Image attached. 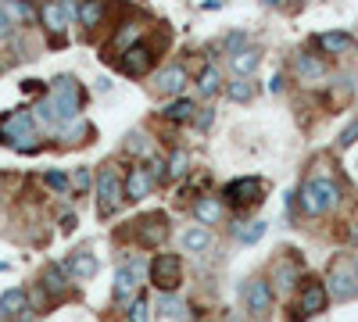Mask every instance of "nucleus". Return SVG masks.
Segmentation results:
<instances>
[{
  "label": "nucleus",
  "instance_id": "e433bc0d",
  "mask_svg": "<svg viewBox=\"0 0 358 322\" xmlns=\"http://www.w3.org/2000/svg\"><path fill=\"white\" fill-rule=\"evenodd\" d=\"M212 122H215V111H212V108H204V111L197 108V115H194V126L204 133V129H212Z\"/></svg>",
  "mask_w": 358,
  "mask_h": 322
},
{
  "label": "nucleus",
  "instance_id": "6ab92c4d",
  "mask_svg": "<svg viewBox=\"0 0 358 322\" xmlns=\"http://www.w3.org/2000/svg\"><path fill=\"white\" fill-rule=\"evenodd\" d=\"M97 258L90 254V251H76V254H69V261H65V272H72L76 279H94L97 276Z\"/></svg>",
  "mask_w": 358,
  "mask_h": 322
},
{
  "label": "nucleus",
  "instance_id": "39448f33",
  "mask_svg": "<svg viewBox=\"0 0 358 322\" xmlns=\"http://www.w3.org/2000/svg\"><path fill=\"white\" fill-rule=\"evenodd\" d=\"M147 279V258H129L115 269V301L118 305H133V298L140 294V286Z\"/></svg>",
  "mask_w": 358,
  "mask_h": 322
},
{
  "label": "nucleus",
  "instance_id": "20e7f679",
  "mask_svg": "<svg viewBox=\"0 0 358 322\" xmlns=\"http://www.w3.org/2000/svg\"><path fill=\"white\" fill-rule=\"evenodd\" d=\"M326 294H330L334 301H351L358 298V261L351 258H334V265H330V276H326Z\"/></svg>",
  "mask_w": 358,
  "mask_h": 322
},
{
  "label": "nucleus",
  "instance_id": "c756f323",
  "mask_svg": "<svg viewBox=\"0 0 358 322\" xmlns=\"http://www.w3.org/2000/svg\"><path fill=\"white\" fill-rule=\"evenodd\" d=\"M86 133H90V126L79 122V119H76L72 126H69V122H65V126H57V140H62V143H83Z\"/></svg>",
  "mask_w": 358,
  "mask_h": 322
},
{
  "label": "nucleus",
  "instance_id": "9d476101",
  "mask_svg": "<svg viewBox=\"0 0 358 322\" xmlns=\"http://www.w3.org/2000/svg\"><path fill=\"white\" fill-rule=\"evenodd\" d=\"M241 298H244V308H248L255 319H262V315H268V308H273V283L255 276V279L244 283Z\"/></svg>",
  "mask_w": 358,
  "mask_h": 322
},
{
  "label": "nucleus",
  "instance_id": "473e14b6",
  "mask_svg": "<svg viewBox=\"0 0 358 322\" xmlns=\"http://www.w3.org/2000/svg\"><path fill=\"white\" fill-rule=\"evenodd\" d=\"M265 222H248V229H241V233H236V240H241L244 247H251V244H258L262 237H265Z\"/></svg>",
  "mask_w": 358,
  "mask_h": 322
},
{
  "label": "nucleus",
  "instance_id": "b1692460",
  "mask_svg": "<svg viewBox=\"0 0 358 322\" xmlns=\"http://www.w3.org/2000/svg\"><path fill=\"white\" fill-rule=\"evenodd\" d=\"M104 11H108L104 0H83V4H79V22L86 29H97L104 22Z\"/></svg>",
  "mask_w": 358,
  "mask_h": 322
},
{
  "label": "nucleus",
  "instance_id": "2f4dec72",
  "mask_svg": "<svg viewBox=\"0 0 358 322\" xmlns=\"http://www.w3.org/2000/svg\"><path fill=\"white\" fill-rule=\"evenodd\" d=\"M187 165H190L187 151H176V154L169 158V165H165V175H169V180H183V175H187Z\"/></svg>",
  "mask_w": 358,
  "mask_h": 322
},
{
  "label": "nucleus",
  "instance_id": "7c9ffc66",
  "mask_svg": "<svg viewBox=\"0 0 358 322\" xmlns=\"http://www.w3.org/2000/svg\"><path fill=\"white\" fill-rule=\"evenodd\" d=\"M151 312H155V305L147 301L143 294H136L133 305H129V322H151Z\"/></svg>",
  "mask_w": 358,
  "mask_h": 322
},
{
  "label": "nucleus",
  "instance_id": "58836bf2",
  "mask_svg": "<svg viewBox=\"0 0 358 322\" xmlns=\"http://www.w3.org/2000/svg\"><path fill=\"white\" fill-rule=\"evenodd\" d=\"M54 4L62 8V15H65L69 22H76V18H79V4H76V0H54Z\"/></svg>",
  "mask_w": 358,
  "mask_h": 322
},
{
  "label": "nucleus",
  "instance_id": "0eeeda50",
  "mask_svg": "<svg viewBox=\"0 0 358 322\" xmlns=\"http://www.w3.org/2000/svg\"><path fill=\"white\" fill-rule=\"evenodd\" d=\"M147 272H151V283L162 290V294H172V290H179V283H183V261H179V254H155L151 265H147Z\"/></svg>",
  "mask_w": 358,
  "mask_h": 322
},
{
  "label": "nucleus",
  "instance_id": "bb28decb",
  "mask_svg": "<svg viewBox=\"0 0 358 322\" xmlns=\"http://www.w3.org/2000/svg\"><path fill=\"white\" fill-rule=\"evenodd\" d=\"M297 75L308 79V82H315V79H322V75H326V65L319 61L315 54H297Z\"/></svg>",
  "mask_w": 358,
  "mask_h": 322
},
{
  "label": "nucleus",
  "instance_id": "cd10ccee",
  "mask_svg": "<svg viewBox=\"0 0 358 322\" xmlns=\"http://www.w3.org/2000/svg\"><path fill=\"white\" fill-rule=\"evenodd\" d=\"M226 94H229V101H236V104H251L255 94H258V86H255L251 79H236V82L226 86Z\"/></svg>",
  "mask_w": 358,
  "mask_h": 322
},
{
  "label": "nucleus",
  "instance_id": "6e6552de",
  "mask_svg": "<svg viewBox=\"0 0 358 322\" xmlns=\"http://www.w3.org/2000/svg\"><path fill=\"white\" fill-rule=\"evenodd\" d=\"M226 200L233 204V208H251V204H258L265 197V183L258 180V175H241V180L226 183Z\"/></svg>",
  "mask_w": 358,
  "mask_h": 322
},
{
  "label": "nucleus",
  "instance_id": "79ce46f5",
  "mask_svg": "<svg viewBox=\"0 0 358 322\" xmlns=\"http://www.w3.org/2000/svg\"><path fill=\"white\" fill-rule=\"evenodd\" d=\"M126 151H133V154H147V143H143V136H140V133H129Z\"/></svg>",
  "mask_w": 358,
  "mask_h": 322
},
{
  "label": "nucleus",
  "instance_id": "1a4fd4ad",
  "mask_svg": "<svg viewBox=\"0 0 358 322\" xmlns=\"http://www.w3.org/2000/svg\"><path fill=\"white\" fill-rule=\"evenodd\" d=\"M155 47L151 43H143V40H136L129 50H122L118 54V68H122V75H147V68L155 65Z\"/></svg>",
  "mask_w": 358,
  "mask_h": 322
},
{
  "label": "nucleus",
  "instance_id": "ddd939ff",
  "mask_svg": "<svg viewBox=\"0 0 358 322\" xmlns=\"http://www.w3.org/2000/svg\"><path fill=\"white\" fill-rule=\"evenodd\" d=\"M326 301H330V294H326V286H322L319 279H308V283L301 286V301H297V312H301V319L319 315V312L326 308Z\"/></svg>",
  "mask_w": 358,
  "mask_h": 322
},
{
  "label": "nucleus",
  "instance_id": "412c9836",
  "mask_svg": "<svg viewBox=\"0 0 358 322\" xmlns=\"http://www.w3.org/2000/svg\"><path fill=\"white\" fill-rule=\"evenodd\" d=\"M165 122H176V126H183V122H194V115H197V104L187 101V97H176L172 104H165Z\"/></svg>",
  "mask_w": 358,
  "mask_h": 322
},
{
  "label": "nucleus",
  "instance_id": "4468645a",
  "mask_svg": "<svg viewBox=\"0 0 358 322\" xmlns=\"http://www.w3.org/2000/svg\"><path fill=\"white\" fill-rule=\"evenodd\" d=\"M183 86H187V68L183 65H169L155 75V90L162 97H179L183 94Z\"/></svg>",
  "mask_w": 358,
  "mask_h": 322
},
{
  "label": "nucleus",
  "instance_id": "72a5a7b5",
  "mask_svg": "<svg viewBox=\"0 0 358 322\" xmlns=\"http://www.w3.org/2000/svg\"><path fill=\"white\" fill-rule=\"evenodd\" d=\"M294 279H297V265H287V261H280V265H276V286H280V290H290Z\"/></svg>",
  "mask_w": 358,
  "mask_h": 322
},
{
  "label": "nucleus",
  "instance_id": "aec40b11",
  "mask_svg": "<svg viewBox=\"0 0 358 322\" xmlns=\"http://www.w3.org/2000/svg\"><path fill=\"white\" fill-rule=\"evenodd\" d=\"M194 215H197V222H201V226H215V222H222L226 208H222V200H219V197H197Z\"/></svg>",
  "mask_w": 358,
  "mask_h": 322
},
{
  "label": "nucleus",
  "instance_id": "dca6fc26",
  "mask_svg": "<svg viewBox=\"0 0 358 322\" xmlns=\"http://www.w3.org/2000/svg\"><path fill=\"white\" fill-rule=\"evenodd\" d=\"M29 312V294L22 286H11L0 294V319H25Z\"/></svg>",
  "mask_w": 358,
  "mask_h": 322
},
{
  "label": "nucleus",
  "instance_id": "f8f14e48",
  "mask_svg": "<svg viewBox=\"0 0 358 322\" xmlns=\"http://www.w3.org/2000/svg\"><path fill=\"white\" fill-rule=\"evenodd\" d=\"M165 222H169V219H165L162 212H151V215L136 219V237H140V244H143V247L165 244V237H169V226H165Z\"/></svg>",
  "mask_w": 358,
  "mask_h": 322
},
{
  "label": "nucleus",
  "instance_id": "5701e85b",
  "mask_svg": "<svg viewBox=\"0 0 358 322\" xmlns=\"http://www.w3.org/2000/svg\"><path fill=\"white\" fill-rule=\"evenodd\" d=\"M315 43L326 54H351L355 50V36H348V33H322V36H315Z\"/></svg>",
  "mask_w": 358,
  "mask_h": 322
},
{
  "label": "nucleus",
  "instance_id": "f257e3e1",
  "mask_svg": "<svg viewBox=\"0 0 358 322\" xmlns=\"http://www.w3.org/2000/svg\"><path fill=\"white\" fill-rule=\"evenodd\" d=\"M79 111H83V86L76 82V75H57L50 94L36 104V119L65 126L79 119Z\"/></svg>",
  "mask_w": 358,
  "mask_h": 322
},
{
  "label": "nucleus",
  "instance_id": "7ed1b4c3",
  "mask_svg": "<svg viewBox=\"0 0 358 322\" xmlns=\"http://www.w3.org/2000/svg\"><path fill=\"white\" fill-rule=\"evenodd\" d=\"M341 204V186L334 180H326V175H319V180H308L301 186V208L308 215H326V212H334Z\"/></svg>",
  "mask_w": 358,
  "mask_h": 322
},
{
  "label": "nucleus",
  "instance_id": "9b49d317",
  "mask_svg": "<svg viewBox=\"0 0 358 322\" xmlns=\"http://www.w3.org/2000/svg\"><path fill=\"white\" fill-rule=\"evenodd\" d=\"M155 190V175L147 172V165H133L122 180V200H143Z\"/></svg>",
  "mask_w": 358,
  "mask_h": 322
},
{
  "label": "nucleus",
  "instance_id": "f704fd0d",
  "mask_svg": "<svg viewBox=\"0 0 358 322\" xmlns=\"http://www.w3.org/2000/svg\"><path fill=\"white\" fill-rule=\"evenodd\" d=\"M76 193H86L90 186H94V175H90V168H76L72 172V183H69Z\"/></svg>",
  "mask_w": 358,
  "mask_h": 322
},
{
  "label": "nucleus",
  "instance_id": "c85d7f7f",
  "mask_svg": "<svg viewBox=\"0 0 358 322\" xmlns=\"http://www.w3.org/2000/svg\"><path fill=\"white\" fill-rule=\"evenodd\" d=\"M4 8V15L11 22H33V4L29 0H8V4H0Z\"/></svg>",
  "mask_w": 358,
  "mask_h": 322
},
{
  "label": "nucleus",
  "instance_id": "37998d69",
  "mask_svg": "<svg viewBox=\"0 0 358 322\" xmlns=\"http://www.w3.org/2000/svg\"><path fill=\"white\" fill-rule=\"evenodd\" d=\"M72 229H76V219L65 215V219H62V233H72Z\"/></svg>",
  "mask_w": 358,
  "mask_h": 322
},
{
  "label": "nucleus",
  "instance_id": "4be33fe9",
  "mask_svg": "<svg viewBox=\"0 0 358 322\" xmlns=\"http://www.w3.org/2000/svg\"><path fill=\"white\" fill-rule=\"evenodd\" d=\"M40 286L47 290L50 298H65L69 294V283H65V269L62 265H47L40 276Z\"/></svg>",
  "mask_w": 358,
  "mask_h": 322
},
{
  "label": "nucleus",
  "instance_id": "4c0bfd02",
  "mask_svg": "<svg viewBox=\"0 0 358 322\" xmlns=\"http://www.w3.org/2000/svg\"><path fill=\"white\" fill-rule=\"evenodd\" d=\"M337 143H341V147H351V143H358V119H355V122H348V129L341 133V140H337Z\"/></svg>",
  "mask_w": 358,
  "mask_h": 322
},
{
  "label": "nucleus",
  "instance_id": "423d86ee",
  "mask_svg": "<svg viewBox=\"0 0 358 322\" xmlns=\"http://www.w3.org/2000/svg\"><path fill=\"white\" fill-rule=\"evenodd\" d=\"M118 200H122V175H118V165H101L97 172V212L101 219H111L118 212Z\"/></svg>",
  "mask_w": 358,
  "mask_h": 322
},
{
  "label": "nucleus",
  "instance_id": "2eb2a0df",
  "mask_svg": "<svg viewBox=\"0 0 358 322\" xmlns=\"http://www.w3.org/2000/svg\"><path fill=\"white\" fill-rule=\"evenodd\" d=\"M179 247H183L187 254L212 251V229H208V226H187L183 233H179Z\"/></svg>",
  "mask_w": 358,
  "mask_h": 322
},
{
  "label": "nucleus",
  "instance_id": "ea45409f",
  "mask_svg": "<svg viewBox=\"0 0 358 322\" xmlns=\"http://www.w3.org/2000/svg\"><path fill=\"white\" fill-rule=\"evenodd\" d=\"M226 47H229V54L244 50V47H248V36H244V33H229V36H226Z\"/></svg>",
  "mask_w": 358,
  "mask_h": 322
},
{
  "label": "nucleus",
  "instance_id": "a19ab883",
  "mask_svg": "<svg viewBox=\"0 0 358 322\" xmlns=\"http://www.w3.org/2000/svg\"><path fill=\"white\" fill-rule=\"evenodd\" d=\"M11 33H15V22L4 15V8H0V43H4V40H11Z\"/></svg>",
  "mask_w": 358,
  "mask_h": 322
},
{
  "label": "nucleus",
  "instance_id": "393cba45",
  "mask_svg": "<svg viewBox=\"0 0 358 322\" xmlns=\"http://www.w3.org/2000/svg\"><path fill=\"white\" fill-rule=\"evenodd\" d=\"M158 312L169 322H183L187 319V305H183V298H176V294H162L158 298Z\"/></svg>",
  "mask_w": 358,
  "mask_h": 322
},
{
  "label": "nucleus",
  "instance_id": "f03ea898",
  "mask_svg": "<svg viewBox=\"0 0 358 322\" xmlns=\"http://www.w3.org/2000/svg\"><path fill=\"white\" fill-rule=\"evenodd\" d=\"M0 143H11L18 154H36V119L29 111H8L0 119Z\"/></svg>",
  "mask_w": 358,
  "mask_h": 322
},
{
  "label": "nucleus",
  "instance_id": "a878e982",
  "mask_svg": "<svg viewBox=\"0 0 358 322\" xmlns=\"http://www.w3.org/2000/svg\"><path fill=\"white\" fill-rule=\"evenodd\" d=\"M197 90H201V97H215L222 90V72L215 65H204V72L197 75Z\"/></svg>",
  "mask_w": 358,
  "mask_h": 322
},
{
  "label": "nucleus",
  "instance_id": "c9c22d12",
  "mask_svg": "<svg viewBox=\"0 0 358 322\" xmlns=\"http://www.w3.org/2000/svg\"><path fill=\"white\" fill-rule=\"evenodd\" d=\"M43 183H47L50 190H57V193H69V175H65V172H47Z\"/></svg>",
  "mask_w": 358,
  "mask_h": 322
},
{
  "label": "nucleus",
  "instance_id": "c03bdc74",
  "mask_svg": "<svg viewBox=\"0 0 358 322\" xmlns=\"http://www.w3.org/2000/svg\"><path fill=\"white\" fill-rule=\"evenodd\" d=\"M268 4H273V8H283V4H287V0H268Z\"/></svg>",
  "mask_w": 358,
  "mask_h": 322
},
{
  "label": "nucleus",
  "instance_id": "f3484780",
  "mask_svg": "<svg viewBox=\"0 0 358 322\" xmlns=\"http://www.w3.org/2000/svg\"><path fill=\"white\" fill-rule=\"evenodd\" d=\"M262 65V50L258 47H244V50H236L229 54V68L236 79H251V72Z\"/></svg>",
  "mask_w": 358,
  "mask_h": 322
},
{
  "label": "nucleus",
  "instance_id": "a211bd4d",
  "mask_svg": "<svg viewBox=\"0 0 358 322\" xmlns=\"http://www.w3.org/2000/svg\"><path fill=\"white\" fill-rule=\"evenodd\" d=\"M36 15H40V22H43V29L50 36H62L65 29H69V18L62 15V8L54 4V0H43V4L36 8Z\"/></svg>",
  "mask_w": 358,
  "mask_h": 322
}]
</instances>
